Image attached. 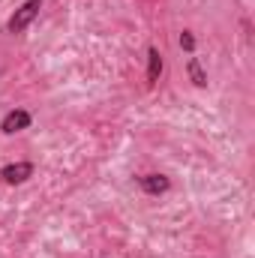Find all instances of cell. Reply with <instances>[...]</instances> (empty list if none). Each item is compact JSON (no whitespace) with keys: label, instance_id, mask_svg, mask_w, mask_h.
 <instances>
[{"label":"cell","instance_id":"3957f363","mask_svg":"<svg viewBox=\"0 0 255 258\" xmlns=\"http://www.w3.org/2000/svg\"><path fill=\"white\" fill-rule=\"evenodd\" d=\"M33 171H36V168H33V162H12V165H3V168H0V177H3L6 183H12V186H15V183L30 180V177H33Z\"/></svg>","mask_w":255,"mask_h":258},{"label":"cell","instance_id":"52a82bcc","mask_svg":"<svg viewBox=\"0 0 255 258\" xmlns=\"http://www.w3.org/2000/svg\"><path fill=\"white\" fill-rule=\"evenodd\" d=\"M180 48H183V51H195V36H192V30H183V33H180Z\"/></svg>","mask_w":255,"mask_h":258},{"label":"cell","instance_id":"6da1fadb","mask_svg":"<svg viewBox=\"0 0 255 258\" xmlns=\"http://www.w3.org/2000/svg\"><path fill=\"white\" fill-rule=\"evenodd\" d=\"M39 9H42V0H27V3H21V6L12 12V18L6 21V30H9V33H24V30L36 21Z\"/></svg>","mask_w":255,"mask_h":258},{"label":"cell","instance_id":"7a4b0ae2","mask_svg":"<svg viewBox=\"0 0 255 258\" xmlns=\"http://www.w3.org/2000/svg\"><path fill=\"white\" fill-rule=\"evenodd\" d=\"M30 123H33V114H30L27 108H12V111L3 114V120H0V132H3V135H15V132L30 129Z\"/></svg>","mask_w":255,"mask_h":258},{"label":"cell","instance_id":"8992f818","mask_svg":"<svg viewBox=\"0 0 255 258\" xmlns=\"http://www.w3.org/2000/svg\"><path fill=\"white\" fill-rule=\"evenodd\" d=\"M186 72H189V78H192L195 87H207V75H204V69L198 63V57H189V60H186Z\"/></svg>","mask_w":255,"mask_h":258},{"label":"cell","instance_id":"5b68a950","mask_svg":"<svg viewBox=\"0 0 255 258\" xmlns=\"http://www.w3.org/2000/svg\"><path fill=\"white\" fill-rule=\"evenodd\" d=\"M162 54H159V48L156 45H150L147 48V87H153L156 81H159V75H162Z\"/></svg>","mask_w":255,"mask_h":258},{"label":"cell","instance_id":"277c9868","mask_svg":"<svg viewBox=\"0 0 255 258\" xmlns=\"http://www.w3.org/2000/svg\"><path fill=\"white\" fill-rule=\"evenodd\" d=\"M135 183H138L147 195H162V192L171 189V180H168L165 174H141V177H135Z\"/></svg>","mask_w":255,"mask_h":258}]
</instances>
